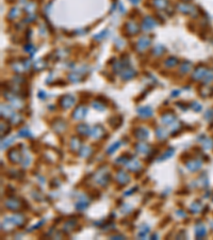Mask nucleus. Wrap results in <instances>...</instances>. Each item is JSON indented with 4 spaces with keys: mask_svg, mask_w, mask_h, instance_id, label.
Masks as SVG:
<instances>
[{
    "mask_svg": "<svg viewBox=\"0 0 213 240\" xmlns=\"http://www.w3.org/2000/svg\"><path fill=\"white\" fill-rule=\"evenodd\" d=\"M75 104V97L73 95H66L64 97H62L61 99V106L65 109H68L71 106Z\"/></svg>",
    "mask_w": 213,
    "mask_h": 240,
    "instance_id": "f257e3e1",
    "label": "nucleus"
},
{
    "mask_svg": "<svg viewBox=\"0 0 213 240\" xmlns=\"http://www.w3.org/2000/svg\"><path fill=\"white\" fill-rule=\"evenodd\" d=\"M85 114H87V108L84 107H78L77 109L74 111L73 113V117L76 120H82L83 117L85 116Z\"/></svg>",
    "mask_w": 213,
    "mask_h": 240,
    "instance_id": "f03ea898",
    "label": "nucleus"
},
{
    "mask_svg": "<svg viewBox=\"0 0 213 240\" xmlns=\"http://www.w3.org/2000/svg\"><path fill=\"white\" fill-rule=\"evenodd\" d=\"M206 74H207V69H206L205 67H198V68H196V71L194 72L193 78L195 79V80H199V79L205 78Z\"/></svg>",
    "mask_w": 213,
    "mask_h": 240,
    "instance_id": "7ed1b4c3",
    "label": "nucleus"
},
{
    "mask_svg": "<svg viewBox=\"0 0 213 240\" xmlns=\"http://www.w3.org/2000/svg\"><path fill=\"white\" fill-rule=\"evenodd\" d=\"M116 179H117V181L119 182V184H121V185H126L127 182L129 181V175L127 174L126 172H124V171H119L118 173H117V176H116Z\"/></svg>",
    "mask_w": 213,
    "mask_h": 240,
    "instance_id": "20e7f679",
    "label": "nucleus"
},
{
    "mask_svg": "<svg viewBox=\"0 0 213 240\" xmlns=\"http://www.w3.org/2000/svg\"><path fill=\"white\" fill-rule=\"evenodd\" d=\"M155 27V21L151 17H146L144 19L143 25H142V28L144 29V30H150V29H152Z\"/></svg>",
    "mask_w": 213,
    "mask_h": 240,
    "instance_id": "39448f33",
    "label": "nucleus"
},
{
    "mask_svg": "<svg viewBox=\"0 0 213 240\" xmlns=\"http://www.w3.org/2000/svg\"><path fill=\"white\" fill-rule=\"evenodd\" d=\"M134 136L138 139H141V140H145V139L148 138V130H147V129H145V128H143V127H141V128H138L134 131Z\"/></svg>",
    "mask_w": 213,
    "mask_h": 240,
    "instance_id": "423d86ee",
    "label": "nucleus"
},
{
    "mask_svg": "<svg viewBox=\"0 0 213 240\" xmlns=\"http://www.w3.org/2000/svg\"><path fill=\"white\" fill-rule=\"evenodd\" d=\"M90 133H91V136H92L93 138L97 139V138H100V137H101L102 134L104 133V128H102V127H100V126H95L94 128L91 129Z\"/></svg>",
    "mask_w": 213,
    "mask_h": 240,
    "instance_id": "0eeeda50",
    "label": "nucleus"
},
{
    "mask_svg": "<svg viewBox=\"0 0 213 240\" xmlns=\"http://www.w3.org/2000/svg\"><path fill=\"white\" fill-rule=\"evenodd\" d=\"M138 113L142 117H149L152 115V110L149 107H142L138 109Z\"/></svg>",
    "mask_w": 213,
    "mask_h": 240,
    "instance_id": "6e6552de",
    "label": "nucleus"
},
{
    "mask_svg": "<svg viewBox=\"0 0 213 240\" xmlns=\"http://www.w3.org/2000/svg\"><path fill=\"white\" fill-rule=\"evenodd\" d=\"M150 44V40L148 37H141L140 40H138V49H145V48H147L148 46H149Z\"/></svg>",
    "mask_w": 213,
    "mask_h": 240,
    "instance_id": "1a4fd4ad",
    "label": "nucleus"
},
{
    "mask_svg": "<svg viewBox=\"0 0 213 240\" xmlns=\"http://www.w3.org/2000/svg\"><path fill=\"white\" fill-rule=\"evenodd\" d=\"M195 234H196V237L197 238H202L206 234H207V230H206V227L203 226L202 224H198L195 229Z\"/></svg>",
    "mask_w": 213,
    "mask_h": 240,
    "instance_id": "9d476101",
    "label": "nucleus"
},
{
    "mask_svg": "<svg viewBox=\"0 0 213 240\" xmlns=\"http://www.w3.org/2000/svg\"><path fill=\"white\" fill-rule=\"evenodd\" d=\"M186 167H188V169L190 170V171L192 172H195L196 170H198L200 167H202V161H190L186 163Z\"/></svg>",
    "mask_w": 213,
    "mask_h": 240,
    "instance_id": "9b49d317",
    "label": "nucleus"
},
{
    "mask_svg": "<svg viewBox=\"0 0 213 240\" xmlns=\"http://www.w3.org/2000/svg\"><path fill=\"white\" fill-rule=\"evenodd\" d=\"M175 120H176V116H175L174 114H172V113H166V114H164L163 116H162V123L168 125V124L173 123Z\"/></svg>",
    "mask_w": 213,
    "mask_h": 240,
    "instance_id": "f8f14e48",
    "label": "nucleus"
},
{
    "mask_svg": "<svg viewBox=\"0 0 213 240\" xmlns=\"http://www.w3.org/2000/svg\"><path fill=\"white\" fill-rule=\"evenodd\" d=\"M135 75V71L132 68H125L123 72V74H121V76H123L124 79H126V80H128V79H131L133 76Z\"/></svg>",
    "mask_w": 213,
    "mask_h": 240,
    "instance_id": "ddd939ff",
    "label": "nucleus"
},
{
    "mask_svg": "<svg viewBox=\"0 0 213 240\" xmlns=\"http://www.w3.org/2000/svg\"><path fill=\"white\" fill-rule=\"evenodd\" d=\"M6 206L9 208V209H12V210H16L19 208V203H18L16 200H9L6 201Z\"/></svg>",
    "mask_w": 213,
    "mask_h": 240,
    "instance_id": "4468645a",
    "label": "nucleus"
},
{
    "mask_svg": "<svg viewBox=\"0 0 213 240\" xmlns=\"http://www.w3.org/2000/svg\"><path fill=\"white\" fill-rule=\"evenodd\" d=\"M126 29L128 30V29H130V30L128 31L129 33H131V34H134V33H136L138 31V27L135 25L134 23H128L126 26Z\"/></svg>",
    "mask_w": 213,
    "mask_h": 240,
    "instance_id": "2eb2a0df",
    "label": "nucleus"
},
{
    "mask_svg": "<svg viewBox=\"0 0 213 240\" xmlns=\"http://www.w3.org/2000/svg\"><path fill=\"white\" fill-rule=\"evenodd\" d=\"M78 131L81 134H87V133H90L91 129L87 124H82V125H79L78 126Z\"/></svg>",
    "mask_w": 213,
    "mask_h": 240,
    "instance_id": "dca6fc26",
    "label": "nucleus"
},
{
    "mask_svg": "<svg viewBox=\"0 0 213 240\" xmlns=\"http://www.w3.org/2000/svg\"><path fill=\"white\" fill-rule=\"evenodd\" d=\"M155 133H157V136L159 139H165L167 137V131L165 128H158L157 131H155Z\"/></svg>",
    "mask_w": 213,
    "mask_h": 240,
    "instance_id": "f3484780",
    "label": "nucleus"
},
{
    "mask_svg": "<svg viewBox=\"0 0 213 240\" xmlns=\"http://www.w3.org/2000/svg\"><path fill=\"white\" fill-rule=\"evenodd\" d=\"M202 145H203V147L207 148V150H211L213 147V140L211 138H206L205 142H202Z\"/></svg>",
    "mask_w": 213,
    "mask_h": 240,
    "instance_id": "a211bd4d",
    "label": "nucleus"
},
{
    "mask_svg": "<svg viewBox=\"0 0 213 240\" xmlns=\"http://www.w3.org/2000/svg\"><path fill=\"white\" fill-rule=\"evenodd\" d=\"M155 6L159 9H164L167 6L166 0H155Z\"/></svg>",
    "mask_w": 213,
    "mask_h": 240,
    "instance_id": "6ab92c4d",
    "label": "nucleus"
},
{
    "mask_svg": "<svg viewBox=\"0 0 213 240\" xmlns=\"http://www.w3.org/2000/svg\"><path fill=\"white\" fill-rule=\"evenodd\" d=\"M91 148L88 147V146H83V147H81L80 150V156H82V157H87V156H88L91 154Z\"/></svg>",
    "mask_w": 213,
    "mask_h": 240,
    "instance_id": "aec40b11",
    "label": "nucleus"
},
{
    "mask_svg": "<svg viewBox=\"0 0 213 240\" xmlns=\"http://www.w3.org/2000/svg\"><path fill=\"white\" fill-rule=\"evenodd\" d=\"M136 150L141 153H147L148 150H149V146L147 144H138L136 145Z\"/></svg>",
    "mask_w": 213,
    "mask_h": 240,
    "instance_id": "412c9836",
    "label": "nucleus"
},
{
    "mask_svg": "<svg viewBox=\"0 0 213 240\" xmlns=\"http://www.w3.org/2000/svg\"><path fill=\"white\" fill-rule=\"evenodd\" d=\"M191 68H192V64H191L190 62H184L182 64V66H181V72L188 73L189 71H191Z\"/></svg>",
    "mask_w": 213,
    "mask_h": 240,
    "instance_id": "4be33fe9",
    "label": "nucleus"
},
{
    "mask_svg": "<svg viewBox=\"0 0 213 240\" xmlns=\"http://www.w3.org/2000/svg\"><path fill=\"white\" fill-rule=\"evenodd\" d=\"M177 59L176 58H169L168 60H167L166 62H165V65L166 66H168V67H173V66H175L177 64Z\"/></svg>",
    "mask_w": 213,
    "mask_h": 240,
    "instance_id": "5701e85b",
    "label": "nucleus"
},
{
    "mask_svg": "<svg viewBox=\"0 0 213 240\" xmlns=\"http://www.w3.org/2000/svg\"><path fill=\"white\" fill-rule=\"evenodd\" d=\"M203 79H205L206 82H211V81H213V69H210L209 72H207V74H206Z\"/></svg>",
    "mask_w": 213,
    "mask_h": 240,
    "instance_id": "b1692460",
    "label": "nucleus"
},
{
    "mask_svg": "<svg viewBox=\"0 0 213 240\" xmlns=\"http://www.w3.org/2000/svg\"><path fill=\"white\" fill-rule=\"evenodd\" d=\"M129 167V169L132 170V171H136L138 169H140V163H138V161H133L132 163H127Z\"/></svg>",
    "mask_w": 213,
    "mask_h": 240,
    "instance_id": "393cba45",
    "label": "nucleus"
},
{
    "mask_svg": "<svg viewBox=\"0 0 213 240\" xmlns=\"http://www.w3.org/2000/svg\"><path fill=\"white\" fill-rule=\"evenodd\" d=\"M202 204L200 203H194L192 206H191V210L193 211V212H198V211H200V209H202Z\"/></svg>",
    "mask_w": 213,
    "mask_h": 240,
    "instance_id": "a878e982",
    "label": "nucleus"
},
{
    "mask_svg": "<svg viewBox=\"0 0 213 240\" xmlns=\"http://www.w3.org/2000/svg\"><path fill=\"white\" fill-rule=\"evenodd\" d=\"M175 152V151L173 150V148H169V150L168 151H167V152H165L164 154H165V155H163V156H162V157L161 158H160V160H163V159H167V158H169V157H172V156H173V153Z\"/></svg>",
    "mask_w": 213,
    "mask_h": 240,
    "instance_id": "bb28decb",
    "label": "nucleus"
},
{
    "mask_svg": "<svg viewBox=\"0 0 213 240\" xmlns=\"http://www.w3.org/2000/svg\"><path fill=\"white\" fill-rule=\"evenodd\" d=\"M18 134L21 136V137H26V138H28V137L31 136V133H30V131H29V129H28V128H23L21 130H19Z\"/></svg>",
    "mask_w": 213,
    "mask_h": 240,
    "instance_id": "cd10ccee",
    "label": "nucleus"
},
{
    "mask_svg": "<svg viewBox=\"0 0 213 240\" xmlns=\"http://www.w3.org/2000/svg\"><path fill=\"white\" fill-rule=\"evenodd\" d=\"M87 207V202H80V203H78L77 205H76V208L77 209H79V210H83V209H85V208Z\"/></svg>",
    "mask_w": 213,
    "mask_h": 240,
    "instance_id": "c85d7f7f",
    "label": "nucleus"
},
{
    "mask_svg": "<svg viewBox=\"0 0 213 240\" xmlns=\"http://www.w3.org/2000/svg\"><path fill=\"white\" fill-rule=\"evenodd\" d=\"M118 147H119V142H117L116 144H113V146H111V147H110L109 150H108V153H109V154H112V153L114 152V151H116Z\"/></svg>",
    "mask_w": 213,
    "mask_h": 240,
    "instance_id": "c756f323",
    "label": "nucleus"
},
{
    "mask_svg": "<svg viewBox=\"0 0 213 240\" xmlns=\"http://www.w3.org/2000/svg\"><path fill=\"white\" fill-rule=\"evenodd\" d=\"M191 107H192L193 109L195 110V111H197V112L202 110V105H199L198 103H193V104L191 105Z\"/></svg>",
    "mask_w": 213,
    "mask_h": 240,
    "instance_id": "7c9ffc66",
    "label": "nucleus"
},
{
    "mask_svg": "<svg viewBox=\"0 0 213 240\" xmlns=\"http://www.w3.org/2000/svg\"><path fill=\"white\" fill-rule=\"evenodd\" d=\"M71 144H74V150H77L79 147V145H80V141H79L77 138H74L73 140H71Z\"/></svg>",
    "mask_w": 213,
    "mask_h": 240,
    "instance_id": "2f4dec72",
    "label": "nucleus"
},
{
    "mask_svg": "<svg viewBox=\"0 0 213 240\" xmlns=\"http://www.w3.org/2000/svg\"><path fill=\"white\" fill-rule=\"evenodd\" d=\"M18 14H19V11H18V10H17V8H14V9L10 12V15H9V16H10V18H11V16L13 15V16H14L13 18H15L16 16L18 15Z\"/></svg>",
    "mask_w": 213,
    "mask_h": 240,
    "instance_id": "473e14b6",
    "label": "nucleus"
}]
</instances>
